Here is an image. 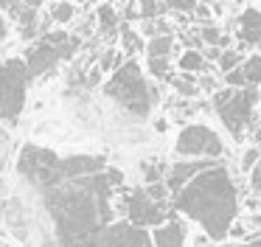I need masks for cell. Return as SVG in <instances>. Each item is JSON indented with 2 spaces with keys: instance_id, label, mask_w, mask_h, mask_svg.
I'll return each mask as SVG.
<instances>
[{
  "instance_id": "obj_1",
  "label": "cell",
  "mask_w": 261,
  "mask_h": 247,
  "mask_svg": "<svg viewBox=\"0 0 261 247\" xmlns=\"http://www.w3.org/2000/svg\"><path fill=\"white\" fill-rule=\"evenodd\" d=\"M171 196H174V211L194 219L211 241L225 239L239 211L236 185H233L227 168L219 163L191 177Z\"/></svg>"
},
{
  "instance_id": "obj_2",
  "label": "cell",
  "mask_w": 261,
  "mask_h": 247,
  "mask_svg": "<svg viewBox=\"0 0 261 247\" xmlns=\"http://www.w3.org/2000/svg\"><path fill=\"white\" fill-rule=\"evenodd\" d=\"M107 98H113L121 110H126L135 118H149L154 101H158V90L146 82L141 65L135 59H124L113 70V76L104 84Z\"/></svg>"
},
{
  "instance_id": "obj_3",
  "label": "cell",
  "mask_w": 261,
  "mask_h": 247,
  "mask_svg": "<svg viewBox=\"0 0 261 247\" xmlns=\"http://www.w3.org/2000/svg\"><path fill=\"white\" fill-rule=\"evenodd\" d=\"M29 84L31 73L23 56H12V59L0 62V121L14 124L20 118L25 98H29Z\"/></svg>"
},
{
  "instance_id": "obj_4",
  "label": "cell",
  "mask_w": 261,
  "mask_h": 247,
  "mask_svg": "<svg viewBox=\"0 0 261 247\" xmlns=\"http://www.w3.org/2000/svg\"><path fill=\"white\" fill-rule=\"evenodd\" d=\"M73 48H76V39L68 37L65 31H51V34H42L40 39H34V42L29 45V51H25V56H23L31 79L54 70V65H57L59 59L73 54Z\"/></svg>"
},
{
  "instance_id": "obj_5",
  "label": "cell",
  "mask_w": 261,
  "mask_h": 247,
  "mask_svg": "<svg viewBox=\"0 0 261 247\" xmlns=\"http://www.w3.org/2000/svg\"><path fill=\"white\" fill-rule=\"evenodd\" d=\"M174 155L177 157H208V160H219V157H225V143L205 124H186L174 140Z\"/></svg>"
},
{
  "instance_id": "obj_6",
  "label": "cell",
  "mask_w": 261,
  "mask_h": 247,
  "mask_svg": "<svg viewBox=\"0 0 261 247\" xmlns=\"http://www.w3.org/2000/svg\"><path fill=\"white\" fill-rule=\"evenodd\" d=\"M124 216L135 228H160L174 213L166 208V202L149 200L143 188H129V191H124Z\"/></svg>"
},
{
  "instance_id": "obj_7",
  "label": "cell",
  "mask_w": 261,
  "mask_h": 247,
  "mask_svg": "<svg viewBox=\"0 0 261 247\" xmlns=\"http://www.w3.org/2000/svg\"><path fill=\"white\" fill-rule=\"evenodd\" d=\"M255 104H258V87L247 84V87L233 90L230 98H227L225 104L214 107V110H216V115L222 118V124L227 127V132L236 140H242V132H244V127H247L250 115H253Z\"/></svg>"
},
{
  "instance_id": "obj_8",
  "label": "cell",
  "mask_w": 261,
  "mask_h": 247,
  "mask_svg": "<svg viewBox=\"0 0 261 247\" xmlns=\"http://www.w3.org/2000/svg\"><path fill=\"white\" fill-rule=\"evenodd\" d=\"M214 163H219V160H208V157H182V160L171 163L163 174V183H166V188H169V194H177L188 180L197 177L199 171H205V168L214 166Z\"/></svg>"
},
{
  "instance_id": "obj_9",
  "label": "cell",
  "mask_w": 261,
  "mask_h": 247,
  "mask_svg": "<svg viewBox=\"0 0 261 247\" xmlns=\"http://www.w3.org/2000/svg\"><path fill=\"white\" fill-rule=\"evenodd\" d=\"M149 233H152L154 247H182V241H186V228L177 216H171L169 222H163L160 228L149 230Z\"/></svg>"
},
{
  "instance_id": "obj_10",
  "label": "cell",
  "mask_w": 261,
  "mask_h": 247,
  "mask_svg": "<svg viewBox=\"0 0 261 247\" xmlns=\"http://www.w3.org/2000/svg\"><path fill=\"white\" fill-rule=\"evenodd\" d=\"M239 39L242 45H255L261 39V11L255 9H244L242 17H239Z\"/></svg>"
},
{
  "instance_id": "obj_11",
  "label": "cell",
  "mask_w": 261,
  "mask_h": 247,
  "mask_svg": "<svg viewBox=\"0 0 261 247\" xmlns=\"http://www.w3.org/2000/svg\"><path fill=\"white\" fill-rule=\"evenodd\" d=\"M177 67H180V73H194V76H199V73L208 70V62H205L202 54H199V48H188V51L180 54Z\"/></svg>"
},
{
  "instance_id": "obj_12",
  "label": "cell",
  "mask_w": 261,
  "mask_h": 247,
  "mask_svg": "<svg viewBox=\"0 0 261 247\" xmlns=\"http://www.w3.org/2000/svg\"><path fill=\"white\" fill-rule=\"evenodd\" d=\"M138 51H143V39H141V34L135 31L132 26H121V54L126 56V59H135V54Z\"/></svg>"
},
{
  "instance_id": "obj_13",
  "label": "cell",
  "mask_w": 261,
  "mask_h": 247,
  "mask_svg": "<svg viewBox=\"0 0 261 247\" xmlns=\"http://www.w3.org/2000/svg\"><path fill=\"white\" fill-rule=\"evenodd\" d=\"M96 22H98V31L101 34H113L115 28H118V22H121V17H118V11L113 9V3H101L96 9Z\"/></svg>"
},
{
  "instance_id": "obj_14",
  "label": "cell",
  "mask_w": 261,
  "mask_h": 247,
  "mask_svg": "<svg viewBox=\"0 0 261 247\" xmlns=\"http://www.w3.org/2000/svg\"><path fill=\"white\" fill-rule=\"evenodd\" d=\"M143 51H146V56H166V59H169L171 51H174V39H171V34L149 37V42L143 45Z\"/></svg>"
},
{
  "instance_id": "obj_15",
  "label": "cell",
  "mask_w": 261,
  "mask_h": 247,
  "mask_svg": "<svg viewBox=\"0 0 261 247\" xmlns=\"http://www.w3.org/2000/svg\"><path fill=\"white\" fill-rule=\"evenodd\" d=\"M239 67H242V73H244V82L253 84V87H258V84H261V54L247 56Z\"/></svg>"
},
{
  "instance_id": "obj_16",
  "label": "cell",
  "mask_w": 261,
  "mask_h": 247,
  "mask_svg": "<svg viewBox=\"0 0 261 247\" xmlns=\"http://www.w3.org/2000/svg\"><path fill=\"white\" fill-rule=\"evenodd\" d=\"M73 17H76V3H70V0H54V6H51V20L54 22L68 26Z\"/></svg>"
},
{
  "instance_id": "obj_17",
  "label": "cell",
  "mask_w": 261,
  "mask_h": 247,
  "mask_svg": "<svg viewBox=\"0 0 261 247\" xmlns=\"http://www.w3.org/2000/svg\"><path fill=\"white\" fill-rule=\"evenodd\" d=\"M169 82L174 84V90H177L180 95H186V98H194V95L199 93L194 73H180V76H169Z\"/></svg>"
},
{
  "instance_id": "obj_18",
  "label": "cell",
  "mask_w": 261,
  "mask_h": 247,
  "mask_svg": "<svg viewBox=\"0 0 261 247\" xmlns=\"http://www.w3.org/2000/svg\"><path fill=\"white\" fill-rule=\"evenodd\" d=\"M199 42L211 45V48H222V51H225L227 42H230V37H225V34H222L219 28H214V26H202V28H199Z\"/></svg>"
},
{
  "instance_id": "obj_19",
  "label": "cell",
  "mask_w": 261,
  "mask_h": 247,
  "mask_svg": "<svg viewBox=\"0 0 261 247\" xmlns=\"http://www.w3.org/2000/svg\"><path fill=\"white\" fill-rule=\"evenodd\" d=\"M146 70L154 79H169L171 76V62L166 56H146Z\"/></svg>"
},
{
  "instance_id": "obj_20",
  "label": "cell",
  "mask_w": 261,
  "mask_h": 247,
  "mask_svg": "<svg viewBox=\"0 0 261 247\" xmlns=\"http://www.w3.org/2000/svg\"><path fill=\"white\" fill-rule=\"evenodd\" d=\"M244 62V56L239 54V51H230V48H225L219 54V59H216V65H219V70L222 73H227V70H233V67H239Z\"/></svg>"
},
{
  "instance_id": "obj_21",
  "label": "cell",
  "mask_w": 261,
  "mask_h": 247,
  "mask_svg": "<svg viewBox=\"0 0 261 247\" xmlns=\"http://www.w3.org/2000/svg\"><path fill=\"white\" fill-rule=\"evenodd\" d=\"M160 11H163L160 0H138V17L141 20H158Z\"/></svg>"
},
{
  "instance_id": "obj_22",
  "label": "cell",
  "mask_w": 261,
  "mask_h": 247,
  "mask_svg": "<svg viewBox=\"0 0 261 247\" xmlns=\"http://www.w3.org/2000/svg\"><path fill=\"white\" fill-rule=\"evenodd\" d=\"M143 191H146V196H149V200H154V202H166V200L171 196L163 180H160V183H149V185H143Z\"/></svg>"
},
{
  "instance_id": "obj_23",
  "label": "cell",
  "mask_w": 261,
  "mask_h": 247,
  "mask_svg": "<svg viewBox=\"0 0 261 247\" xmlns=\"http://www.w3.org/2000/svg\"><path fill=\"white\" fill-rule=\"evenodd\" d=\"M225 84H227V87H233V90H239V87H247V82H244V73H242V67H233V70H227V73H225Z\"/></svg>"
},
{
  "instance_id": "obj_24",
  "label": "cell",
  "mask_w": 261,
  "mask_h": 247,
  "mask_svg": "<svg viewBox=\"0 0 261 247\" xmlns=\"http://www.w3.org/2000/svg\"><path fill=\"white\" fill-rule=\"evenodd\" d=\"M258 157H261V149L258 146H250V149L242 155V171H253V166L258 163Z\"/></svg>"
},
{
  "instance_id": "obj_25",
  "label": "cell",
  "mask_w": 261,
  "mask_h": 247,
  "mask_svg": "<svg viewBox=\"0 0 261 247\" xmlns=\"http://www.w3.org/2000/svg\"><path fill=\"white\" fill-rule=\"evenodd\" d=\"M197 3H199V0H166V6L174 9V11H180V14H191Z\"/></svg>"
},
{
  "instance_id": "obj_26",
  "label": "cell",
  "mask_w": 261,
  "mask_h": 247,
  "mask_svg": "<svg viewBox=\"0 0 261 247\" xmlns=\"http://www.w3.org/2000/svg\"><path fill=\"white\" fill-rule=\"evenodd\" d=\"M20 3H23V0H0V11H3V14H17Z\"/></svg>"
},
{
  "instance_id": "obj_27",
  "label": "cell",
  "mask_w": 261,
  "mask_h": 247,
  "mask_svg": "<svg viewBox=\"0 0 261 247\" xmlns=\"http://www.w3.org/2000/svg\"><path fill=\"white\" fill-rule=\"evenodd\" d=\"M253 188L261 191V157H258V163L253 166Z\"/></svg>"
},
{
  "instance_id": "obj_28",
  "label": "cell",
  "mask_w": 261,
  "mask_h": 247,
  "mask_svg": "<svg viewBox=\"0 0 261 247\" xmlns=\"http://www.w3.org/2000/svg\"><path fill=\"white\" fill-rule=\"evenodd\" d=\"M199 54H202L205 56V62H208V59H219V54H222V48H211V45H208V48H205V51H199Z\"/></svg>"
},
{
  "instance_id": "obj_29",
  "label": "cell",
  "mask_w": 261,
  "mask_h": 247,
  "mask_svg": "<svg viewBox=\"0 0 261 247\" xmlns=\"http://www.w3.org/2000/svg\"><path fill=\"white\" fill-rule=\"evenodd\" d=\"M0 39H9V17L0 11Z\"/></svg>"
},
{
  "instance_id": "obj_30",
  "label": "cell",
  "mask_w": 261,
  "mask_h": 247,
  "mask_svg": "<svg viewBox=\"0 0 261 247\" xmlns=\"http://www.w3.org/2000/svg\"><path fill=\"white\" fill-rule=\"evenodd\" d=\"M242 247H261V236H253V239H247Z\"/></svg>"
},
{
  "instance_id": "obj_31",
  "label": "cell",
  "mask_w": 261,
  "mask_h": 247,
  "mask_svg": "<svg viewBox=\"0 0 261 247\" xmlns=\"http://www.w3.org/2000/svg\"><path fill=\"white\" fill-rule=\"evenodd\" d=\"M208 241H211V239H208V236L202 233V236H197V239H194V247H205V244H208Z\"/></svg>"
},
{
  "instance_id": "obj_32",
  "label": "cell",
  "mask_w": 261,
  "mask_h": 247,
  "mask_svg": "<svg viewBox=\"0 0 261 247\" xmlns=\"http://www.w3.org/2000/svg\"><path fill=\"white\" fill-rule=\"evenodd\" d=\"M73 3H79V6H82V3H87V0H73Z\"/></svg>"
},
{
  "instance_id": "obj_33",
  "label": "cell",
  "mask_w": 261,
  "mask_h": 247,
  "mask_svg": "<svg viewBox=\"0 0 261 247\" xmlns=\"http://www.w3.org/2000/svg\"><path fill=\"white\" fill-rule=\"evenodd\" d=\"M258 42H261V39H258Z\"/></svg>"
},
{
  "instance_id": "obj_34",
  "label": "cell",
  "mask_w": 261,
  "mask_h": 247,
  "mask_svg": "<svg viewBox=\"0 0 261 247\" xmlns=\"http://www.w3.org/2000/svg\"><path fill=\"white\" fill-rule=\"evenodd\" d=\"M0 247H3V244H0Z\"/></svg>"
}]
</instances>
